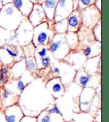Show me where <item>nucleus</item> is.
<instances>
[{
    "mask_svg": "<svg viewBox=\"0 0 109 122\" xmlns=\"http://www.w3.org/2000/svg\"><path fill=\"white\" fill-rule=\"evenodd\" d=\"M55 99L49 93L43 82L32 81L19 96L18 105L25 116L36 117L43 110L54 104Z\"/></svg>",
    "mask_w": 109,
    "mask_h": 122,
    "instance_id": "1",
    "label": "nucleus"
},
{
    "mask_svg": "<svg viewBox=\"0 0 109 122\" xmlns=\"http://www.w3.org/2000/svg\"><path fill=\"white\" fill-rule=\"evenodd\" d=\"M25 18L12 3L3 5L0 10V27L15 31Z\"/></svg>",
    "mask_w": 109,
    "mask_h": 122,
    "instance_id": "2",
    "label": "nucleus"
},
{
    "mask_svg": "<svg viewBox=\"0 0 109 122\" xmlns=\"http://www.w3.org/2000/svg\"><path fill=\"white\" fill-rule=\"evenodd\" d=\"M53 20L47 21L34 27L31 43L36 47L43 46L49 49L54 34Z\"/></svg>",
    "mask_w": 109,
    "mask_h": 122,
    "instance_id": "3",
    "label": "nucleus"
},
{
    "mask_svg": "<svg viewBox=\"0 0 109 122\" xmlns=\"http://www.w3.org/2000/svg\"><path fill=\"white\" fill-rule=\"evenodd\" d=\"M24 58L22 48L19 45H4L0 46V62L2 66L10 68L15 62Z\"/></svg>",
    "mask_w": 109,
    "mask_h": 122,
    "instance_id": "4",
    "label": "nucleus"
},
{
    "mask_svg": "<svg viewBox=\"0 0 109 122\" xmlns=\"http://www.w3.org/2000/svg\"><path fill=\"white\" fill-rule=\"evenodd\" d=\"M48 50L58 60H63L71 51L65 42L64 34H54Z\"/></svg>",
    "mask_w": 109,
    "mask_h": 122,
    "instance_id": "5",
    "label": "nucleus"
},
{
    "mask_svg": "<svg viewBox=\"0 0 109 122\" xmlns=\"http://www.w3.org/2000/svg\"><path fill=\"white\" fill-rule=\"evenodd\" d=\"M32 75L26 70L19 78L9 79L3 87L11 93L19 96L26 86L33 81Z\"/></svg>",
    "mask_w": 109,
    "mask_h": 122,
    "instance_id": "6",
    "label": "nucleus"
},
{
    "mask_svg": "<svg viewBox=\"0 0 109 122\" xmlns=\"http://www.w3.org/2000/svg\"><path fill=\"white\" fill-rule=\"evenodd\" d=\"M34 27L27 18L22 20L15 30L17 40L19 46H24L32 41Z\"/></svg>",
    "mask_w": 109,
    "mask_h": 122,
    "instance_id": "7",
    "label": "nucleus"
},
{
    "mask_svg": "<svg viewBox=\"0 0 109 122\" xmlns=\"http://www.w3.org/2000/svg\"><path fill=\"white\" fill-rule=\"evenodd\" d=\"M101 81V75L100 74L89 76L82 68L76 71L73 82L83 88L89 87L95 89L100 85Z\"/></svg>",
    "mask_w": 109,
    "mask_h": 122,
    "instance_id": "8",
    "label": "nucleus"
},
{
    "mask_svg": "<svg viewBox=\"0 0 109 122\" xmlns=\"http://www.w3.org/2000/svg\"><path fill=\"white\" fill-rule=\"evenodd\" d=\"M83 26L92 29L102 19V12L94 5H90L80 11Z\"/></svg>",
    "mask_w": 109,
    "mask_h": 122,
    "instance_id": "9",
    "label": "nucleus"
},
{
    "mask_svg": "<svg viewBox=\"0 0 109 122\" xmlns=\"http://www.w3.org/2000/svg\"><path fill=\"white\" fill-rule=\"evenodd\" d=\"M96 90L94 89L89 87H83L79 97V107L81 112L89 111Z\"/></svg>",
    "mask_w": 109,
    "mask_h": 122,
    "instance_id": "10",
    "label": "nucleus"
},
{
    "mask_svg": "<svg viewBox=\"0 0 109 122\" xmlns=\"http://www.w3.org/2000/svg\"><path fill=\"white\" fill-rule=\"evenodd\" d=\"M73 10L72 0H59L54 12L53 21L56 22L67 19Z\"/></svg>",
    "mask_w": 109,
    "mask_h": 122,
    "instance_id": "11",
    "label": "nucleus"
},
{
    "mask_svg": "<svg viewBox=\"0 0 109 122\" xmlns=\"http://www.w3.org/2000/svg\"><path fill=\"white\" fill-rule=\"evenodd\" d=\"M59 61V62L57 64L59 68L58 77L65 86L73 82L76 70L63 60Z\"/></svg>",
    "mask_w": 109,
    "mask_h": 122,
    "instance_id": "12",
    "label": "nucleus"
},
{
    "mask_svg": "<svg viewBox=\"0 0 109 122\" xmlns=\"http://www.w3.org/2000/svg\"><path fill=\"white\" fill-rule=\"evenodd\" d=\"M87 58L83 54L82 50L76 49L70 51L62 60L71 65L74 69L77 71L82 68Z\"/></svg>",
    "mask_w": 109,
    "mask_h": 122,
    "instance_id": "13",
    "label": "nucleus"
},
{
    "mask_svg": "<svg viewBox=\"0 0 109 122\" xmlns=\"http://www.w3.org/2000/svg\"><path fill=\"white\" fill-rule=\"evenodd\" d=\"M45 86L54 99L60 98L64 94L65 86L59 77L50 79L45 84Z\"/></svg>",
    "mask_w": 109,
    "mask_h": 122,
    "instance_id": "14",
    "label": "nucleus"
},
{
    "mask_svg": "<svg viewBox=\"0 0 109 122\" xmlns=\"http://www.w3.org/2000/svg\"><path fill=\"white\" fill-rule=\"evenodd\" d=\"M27 18L34 27L48 21L41 4L38 3L34 4L32 10Z\"/></svg>",
    "mask_w": 109,
    "mask_h": 122,
    "instance_id": "15",
    "label": "nucleus"
},
{
    "mask_svg": "<svg viewBox=\"0 0 109 122\" xmlns=\"http://www.w3.org/2000/svg\"><path fill=\"white\" fill-rule=\"evenodd\" d=\"M101 55L95 57L87 58L83 68L88 75H101Z\"/></svg>",
    "mask_w": 109,
    "mask_h": 122,
    "instance_id": "16",
    "label": "nucleus"
},
{
    "mask_svg": "<svg viewBox=\"0 0 109 122\" xmlns=\"http://www.w3.org/2000/svg\"><path fill=\"white\" fill-rule=\"evenodd\" d=\"M77 33L79 42L78 48L77 49L82 50L85 46L95 41L92 29L86 28L82 26Z\"/></svg>",
    "mask_w": 109,
    "mask_h": 122,
    "instance_id": "17",
    "label": "nucleus"
},
{
    "mask_svg": "<svg viewBox=\"0 0 109 122\" xmlns=\"http://www.w3.org/2000/svg\"><path fill=\"white\" fill-rule=\"evenodd\" d=\"M6 122H20L25 115L18 104L11 106L3 110Z\"/></svg>",
    "mask_w": 109,
    "mask_h": 122,
    "instance_id": "18",
    "label": "nucleus"
},
{
    "mask_svg": "<svg viewBox=\"0 0 109 122\" xmlns=\"http://www.w3.org/2000/svg\"><path fill=\"white\" fill-rule=\"evenodd\" d=\"M67 20L68 31L77 33L83 26L80 11L77 9L72 11Z\"/></svg>",
    "mask_w": 109,
    "mask_h": 122,
    "instance_id": "19",
    "label": "nucleus"
},
{
    "mask_svg": "<svg viewBox=\"0 0 109 122\" xmlns=\"http://www.w3.org/2000/svg\"><path fill=\"white\" fill-rule=\"evenodd\" d=\"M19 96L11 93L3 86H0V99L2 104V110L11 106L18 104Z\"/></svg>",
    "mask_w": 109,
    "mask_h": 122,
    "instance_id": "20",
    "label": "nucleus"
},
{
    "mask_svg": "<svg viewBox=\"0 0 109 122\" xmlns=\"http://www.w3.org/2000/svg\"><path fill=\"white\" fill-rule=\"evenodd\" d=\"M4 45H18L15 31L0 27V46Z\"/></svg>",
    "mask_w": 109,
    "mask_h": 122,
    "instance_id": "21",
    "label": "nucleus"
},
{
    "mask_svg": "<svg viewBox=\"0 0 109 122\" xmlns=\"http://www.w3.org/2000/svg\"><path fill=\"white\" fill-rule=\"evenodd\" d=\"M12 3L25 18L30 14L34 4L30 0H13Z\"/></svg>",
    "mask_w": 109,
    "mask_h": 122,
    "instance_id": "22",
    "label": "nucleus"
},
{
    "mask_svg": "<svg viewBox=\"0 0 109 122\" xmlns=\"http://www.w3.org/2000/svg\"><path fill=\"white\" fill-rule=\"evenodd\" d=\"M101 43L96 41H94L82 49L83 54L87 59L101 55Z\"/></svg>",
    "mask_w": 109,
    "mask_h": 122,
    "instance_id": "23",
    "label": "nucleus"
},
{
    "mask_svg": "<svg viewBox=\"0 0 109 122\" xmlns=\"http://www.w3.org/2000/svg\"><path fill=\"white\" fill-rule=\"evenodd\" d=\"M59 0H45L41 4L46 15L47 20H53L56 6Z\"/></svg>",
    "mask_w": 109,
    "mask_h": 122,
    "instance_id": "24",
    "label": "nucleus"
},
{
    "mask_svg": "<svg viewBox=\"0 0 109 122\" xmlns=\"http://www.w3.org/2000/svg\"><path fill=\"white\" fill-rule=\"evenodd\" d=\"M26 71L25 58L19 61L10 68V79L17 78L21 76Z\"/></svg>",
    "mask_w": 109,
    "mask_h": 122,
    "instance_id": "25",
    "label": "nucleus"
},
{
    "mask_svg": "<svg viewBox=\"0 0 109 122\" xmlns=\"http://www.w3.org/2000/svg\"><path fill=\"white\" fill-rule=\"evenodd\" d=\"M65 40L70 50H74L78 48L79 42L77 33L67 31L64 34Z\"/></svg>",
    "mask_w": 109,
    "mask_h": 122,
    "instance_id": "26",
    "label": "nucleus"
},
{
    "mask_svg": "<svg viewBox=\"0 0 109 122\" xmlns=\"http://www.w3.org/2000/svg\"><path fill=\"white\" fill-rule=\"evenodd\" d=\"M53 30L55 34H65L68 31L67 19L54 22L53 25Z\"/></svg>",
    "mask_w": 109,
    "mask_h": 122,
    "instance_id": "27",
    "label": "nucleus"
},
{
    "mask_svg": "<svg viewBox=\"0 0 109 122\" xmlns=\"http://www.w3.org/2000/svg\"><path fill=\"white\" fill-rule=\"evenodd\" d=\"M25 60L26 68L27 71L33 75L34 74H36L38 69L35 57L31 56V57L25 58Z\"/></svg>",
    "mask_w": 109,
    "mask_h": 122,
    "instance_id": "28",
    "label": "nucleus"
},
{
    "mask_svg": "<svg viewBox=\"0 0 109 122\" xmlns=\"http://www.w3.org/2000/svg\"><path fill=\"white\" fill-rule=\"evenodd\" d=\"M38 70L48 68L51 65V59L49 56H46L44 58L35 59Z\"/></svg>",
    "mask_w": 109,
    "mask_h": 122,
    "instance_id": "29",
    "label": "nucleus"
},
{
    "mask_svg": "<svg viewBox=\"0 0 109 122\" xmlns=\"http://www.w3.org/2000/svg\"><path fill=\"white\" fill-rule=\"evenodd\" d=\"M1 79L0 80V86H3L10 79V68L6 66H2L0 69Z\"/></svg>",
    "mask_w": 109,
    "mask_h": 122,
    "instance_id": "30",
    "label": "nucleus"
},
{
    "mask_svg": "<svg viewBox=\"0 0 109 122\" xmlns=\"http://www.w3.org/2000/svg\"><path fill=\"white\" fill-rule=\"evenodd\" d=\"M22 48L24 52L25 58L31 57V56H35L36 47L34 46L32 43L22 46Z\"/></svg>",
    "mask_w": 109,
    "mask_h": 122,
    "instance_id": "31",
    "label": "nucleus"
},
{
    "mask_svg": "<svg viewBox=\"0 0 109 122\" xmlns=\"http://www.w3.org/2000/svg\"><path fill=\"white\" fill-rule=\"evenodd\" d=\"M48 50L47 47L43 46H40L36 47L34 56L35 59L42 58L47 56Z\"/></svg>",
    "mask_w": 109,
    "mask_h": 122,
    "instance_id": "32",
    "label": "nucleus"
},
{
    "mask_svg": "<svg viewBox=\"0 0 109 122\" xmlns=\"http://www.w3.org/2000/svg\"><path fill=\"white\" fill-rule=\"evenodd\" d=\"M101 23L102 19L97 22V24L92 28V31L95 41L99 42H102L101 39Z\"/></svg>",
    "mask_w": 109,
    "mask_h": 122,
    "instance_id": "33",
    "label": "nucleus"
},
{
    "mask_svg": "<svg viewBox=\"0 0 109 122\" xmlns=\"http://www.w3.org/2000/svg\"><path fill=\"white\" fill-rule=\"evenodd\" d=\"M36 118L37 122H50V115L46 109L40 112Z\"/></svg>",
    "mask_w": 109,
    "mask_h": 122,
    "instance_id": "34",
    "label": "nucleus"
},
{
    "mask_svg": "<svg viewBox=\"0 0 109 122\" xmlns=\"http://www.w3.org/2000/svg\"><path fill=\"white\" fill-rule=\"evenodd\" d=\"M95 0H78L77 10L81 11L90 5H94Z\"/></svg>",
    "mask_w": 109,
    "mask_h": 122,
    "instance_id": "35",
    "label": "nucleus"
},
{
    "mask_svg": "<svg viewBox=\"0 0 109 122\" xmlns=\"http://www.w3.org/2000/svg\"><path fill=\"white\" fill-rule=\"evenodd\" d=\"M50 122H64L62 114H53L50 115Z\"/></svg>",
    "mask_w": 109,
    "mask_h": 122,
    "instance_id": "36",
    "label": "nucleus"
},
{
    "mask_svg": "<svg viewBox=\"0 0 109 122\" xmlns=\"http://www.w3.org/2000/svg\"><path fill=\"white\" fill-rule=\"evenodd\" d=\"M20 122H37L36 118L35 117L28 116H24L22 117Z\"/></svg>",
    "mask_w": 109,
    "mask_h": 122,
    "instance_id": "37",
    "label": "nucleus"
},
{
    "mask_svg": "<svg viewBox=\"0 0 109 122\" xmlns=\"http://www.w3.org/2000/svg\"><path fill=\"white\" fill-rule=\"evenodd\" d=\"M94 5L96 6L97 9L102 12L101 7V0H95Z\"/></svg>",
    "mask_w": 109,
    "mask_h": 122,
    "instance_id": "38",
    "label": "nucleus"
},
{
    "mask_svg": "<svg viewBox=\"0 0 109 122\" xmlns=\"http://www.w3.org/2000/svg\"><path fill=\"white\" fill-rule=\"evenodd\" d=\"M0 122H6L3 110L2 109L0 110Z\"/></svg>",
    "mask_w": 109,
    "mask_h": 122,
    "instance_id": "39",
    "label": "nucleus"
},
{
    "mask_svg": "<svg viewBox=\"0 0 109 122\" xmlns=\"http://www.w3.org/2000/svg\"><path fill=\"white\" fill-rule=\"evenodd\" d=\"M72 5H73V10H75L77 9L78 7V0H72Z\"/></svg>",
    "mask_w": 109,
    "mask_h": 122,
    "instance_id": "40",
    "label": "nucleus"
},
{
    "mask_svg": "<svg viewBox=\"0 0 109 122\" xmlns=\"http://www.w3.org/2000/svg\"><path fill=\"white\" fill-rule=\"evenodd\" d=\"M13 1V0H2V2L3 5H5V4L12 3Z\"/></svg>",
    "mask_w": 109,
    "mask_h": 122,
    "instance_id": "41",
    "label": "nucleus"
},
{
    "mask_svg": "<svg viewBox=\"0 0 109 122\" xmlns=\"http://www.w3.org/2000/svg\"><path fill=\"white\" fill-rule=\"evenodd\" d=\"M35 3L42 4L43 2L45 1V0H35Z\"/></svg>",
    "mask_w": 109,
    "mask_h": 122,
    "instance_id": "42",
    "label": "nucleus"
},
{
    "mask_svg": "<svg viewBox=\"0 0 109 122\" xmlns=\"http://www.w3.org/2000/svg\"><path fill=\"white\" fill-rule=\"evenodd\" d=\"M3 3H2V0H0V10L2 8V6H3Z\"/></svg>",
    "mask_w": 109,
    "mask_h": 122,
    "instance_id": "43",
    "label": "nucleus"
},
{
    "mask_svg": "<svg viewBox=\"0 0 109 122\" xmlns=\"http://www.w3.org/2000/svg\"><path fill=\"white\" fill-rule=\"evenodd\" d=\"M2 109V104L1 101V99H0V110Z\"/></svg>",
    "mask_w": 109,
    "mask_h": 122,
    "instance_id": "44",
    "label": "nucleus"
},
{
    "mask_svg": "<svg viewBox=\"0 0 109 122\" xmlns=\"http://www.w3.org/2000/svg\"><path fill=\"white\" fill-rule=\"evenodd\" d=\"M30 1L32 2L34 4L35 3V0H30Z\"/></svg>",
    "mask_w": 109,
    "mask_h": 122,
    "instance_id": "45",
    "label": "nucleus"
},
{
    "mask_svg": "<svg viewBox=\"0 0 109 122\" xmlns=\"http://www.w3.org/2000/svg\"><path fill=\"white\" fill-rule=\"evenodd\" d=\"M2 66V65H1V62H0V69H1Z\"/></svg>",
    "mask_w": 109,
    "mask_h": 122,
    "instance_id": "46",
    "label": "nucleus"
},
{
    "mask_svg": "<svg viewBox=\"0 0 109 122\" xmlns=\"http://www.w3.org/2000/svg\"></svg>",
    "mask_w": 109,
    "mask_h": 122,
    "instance_id": "47",
    "label": "nucleus"
}]
</instances>
